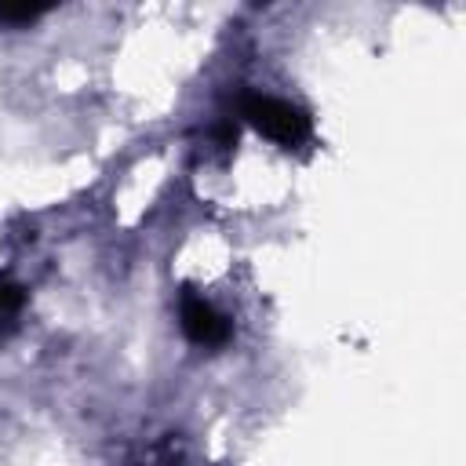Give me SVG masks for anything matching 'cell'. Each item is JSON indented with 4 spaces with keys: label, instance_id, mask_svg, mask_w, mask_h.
<instances>
[{
    "label": "cell",
    "instance_id": "obj_1",
    "mask_svg": "<svg viewBox=\"0 0 466 466\" xmlns=\"http://www.w3.org/2000/svg\"><path fill=\"white\" fill-rule=\"evenodd\" d=\"M237 109L258 135H266L269 142H277L284 149H299L313 135L309 113L302 106H295V102H284V98H273V95H258V91H244L237 98Z\"/></svg>",
    "mask_w": 466,
    "mask_h": 466
},
{
    "label": "cell",
    "instance_id": "obj_2",
    "mask_svg": "<svg viewBox=\"0 0 466 466\" xmlns=\"http://www.w3.org/2000/svg\"><path fill=\"white\" fill-rule=\"evenodd\" d=\"M178 324L186 331V339L193 346H204V350H218L233 339V324L226 313H218L204 295H197L193 288L182 291L178 299Z\"/></svg>",
    "mask_w": 466,
    "mask_h": 466
},
{
    "label": "cell",
    "instance_id": "obj_5",
    "mask_svg": "<svg viewBox=\"0 0 466 466\" xmlns=\"http://www.w3.org/2000/svg\"><path fill=\"white\" fill-rule=\"evenodd\" d=\"M142 466H182V448H178L175 441H160V444L146 455Z\"/></svg>",
    "mask_w": 466,
    "mask_h": 466
},
{
    "label": "cell",
    "instance_id": "obj_4",
    "mask_svg": "<svg viewBox=\"0 0 466 466\" xmlns=\"http://www.w3.org/2000/svg\"><path fill=\"white\" fill-rule=\"evenodd\" d=\"M47 11H51L47 4H0V22L22 25V22H33V18L47 15Z\"/></svg>",
    "mask_w": 466,
    "mask_h": 466
},
{
    "label": "cell",
    "instance_id": "obj_3",
    "mask_svg": "<svg viewBox=\"0 0 466 466\" xmlns=\"http://www.w3.org/2000/svg\"><path fill=\"white\" fill-rule=\"evenodd\" d=\"M25 309V288L0 273V328H11Z\"/></svg>",
    "mask_w": 466,
    "mask_h": 466
}]
</instances>
